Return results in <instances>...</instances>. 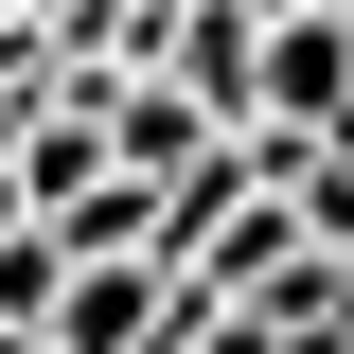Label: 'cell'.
<instances>
[{
	"label": "cell",
	"mask_w": 354,
	"mask_h": 354,
	"mask_svg": "<svg viewBox=\"0 0 354 354\" xmlns=\"http://www.w3.org/2000/svg\"><path fill=\"white\" fill-rule=\"evenodd\" d=\"M230 18H248V36H266V18H319V0H230Z\"/></svg>",
	"instance_id": "4"
},
{
	"label": "cell",
	"mask_w": 354,
	"mask_h": 354,
	"mask_svg": "<svg viewBox=\"0 0 354 354\" xmlns=\"http://www.w3.org/2000/svg\"><path fill=\"white\" fill-rule=\"evenodd\" d=\"M0 177H18V213H71L88 177H106V160H88V106H53V124H18V160H0Z\"/></svg>",
	"instance_id": "3"
},
{
	"label": "cell",
	"mask_w": 354,
	"mask_h": 354,
	"mask_svg": "<svg viewBox=\"0 0 354 354\" xmlns=\"http://www.w3.org/2000/svg\"><path fill=\"white\" fill-rule=\"evenodd\" d=\"M0 354H36V337H0Z\"/></svg>",
	"instance_id": "5"
},
{
	"label": "cell",
	"mask_w": 354,
	"mask_h": 354,
	"mask_svg": "<svg viewBox=\"0 0 354 354\" xmlns=\"http://www.w3.org/2000/svg\"><path fill=\"white\" fill-rule=\"evenodd\" d=\"M142 71H160V88H177V106H195L213 142L248 124V18H230V0H177V36L142 53Z\"/></svg>",
	"instance_id": "2"
},
{
	"label": "cell",
	"mask_w": 354,
	"mask_h": 354,
	"mask_svg": "<svg viewBox=\"0 0 354 354\" xmlns=\"http://www.w3.org/2000/svg\"><path fill=\"white\" fill-rule=\"evenodd\" d=\"M160 319H177L160 266H71L53 319H36V354H160Z\"/></svg>",
	"instance_id": "1"
}]
</instances>
